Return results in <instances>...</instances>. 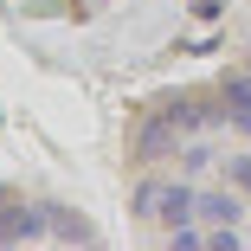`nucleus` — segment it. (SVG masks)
Returning <instances> with one entry per match:
<instances>
[{
  "mask_svg": "<svg viewBox=\"0 0 251 251\" xmlns=\"http://www.w3.org/2000/svg\"><path fill=\"white\" fill-rule=\"evenodd\" d=\"M206 251H238V226H206Z\"/></svg>",
  "mask_w": 251,
  "mask_h": 251,
  "instance_id": "obj_9",
  "label": "nucleus"
},
{
  "mask_svg": "<svg viewBox=\"0 0 251 251\" xmlns=\"http://www.w3.org/2000/svg\"><path fill=\"white\" fill-rule=\"evenodd\" d=\"M226 180H232V187H245V193H251V155H232V161H226Z\"/></svg>",
  "mask_w": 251,
  "mask_h": 251,
  "instance_id": "obj_10",
  "label": "nucleus"
},
{
  "mask_svg": "<svg viewBox=\"0 0 251 251\" xmlns=\"http://www.w3.org/2000/svg\"><path fill=\"white\" fill-rule=\"evenodd\" d=\"M45 226H52V238H77V245L97 238V226H90L84 213H71V206H45Z\"/></svg>",
  "mask_w": 251,
  "mask_h": 251,
  "instance_id": "obj_6",
  "label": "nucleus"
},
{
  "mask_svg": "<svg viewBox=\"0 0 251 251\" xmlns=\"http://www.w3.org/2000/svg\"><path fill=\"white\" fill-rule=\"evenodd\" d=\"M193 13H200V20H219V13H226V0H193Z\"/></svg>",
  "mask_w": 251,
  "mask_h": 251,
  "instance_id": "obj_11",
  "label": "nucleus"
},
{
  "mask_svg": "<svg viewBox=\"0 0 251 251\" xmlns=\"http://www.w3.org/2000/svg\"><path fill=\"white\" fill-rule=\"evenodd\" d=\"M155 110H168L187 135H200V129H213L219 116H226V97L213 90V97H200V90H168V97H155Z\"/></svg>",
  "mask_w": 251,
  "mask_h": 251,
  "instance_id": "obj_3",
  "label": "nucleus"
},
{
  "mask_svg": "<svg viewBox=\"0 0 251 251\" xmlns=\"http://www.w3.org/2000/svg\"><path fill=\"white\" fill-rule=\"evenodd\" d=\"M180 161H187V174H200V168H213L219 155H213V142H187V148H180Z\"/></svg>",
  "mask_w": 251,
  "mask_h": 251,
  "instance_id": "obj_7",
  "label": "nucleus"
},
{
  "mask_svg": "<svg viewBox=\"0 0 251 251\" xmlns=\"http://www.w3.org/2000/svg\"><path fill=\"white\" fill-rule=\"evenodd\" d=\"M219 97H226V123L238 135H251V65L245 71H226L219 77Z\"/></svg>",
  "mask_w": 251,
  "mask_h": 251,
  "instance_id": "obj_5",
  "label": "nucleus"
},
{
  "mask_svg": "<svg viewBox=\"0 0 251 251\" xmlns=\"http://www.w3.org/2000/svg\"><path fill=\"white\" fill-rule=\"evenodd\" d=\"M135 213L161 219V226H187L200 213V193H193V180H142L135 187Z\"/></svg>",
  "mask_w": 251,
  "mask_h": 251,
  "instance_id": "obj_1",
  "label": "nucleus"
},
{
  "mask_svg": "<svg viewBox=\"0 0 251 251\" xmlns=\"http://www.w3.org/2000/svg\"><path fill=\"white\" fill-rule=\"evenodd\" d=\"M180 123L168 116V110H148L142 123H135V135H129V161H142V168H155V161H168V155H180Z\"/></svg>",
  "mask_w": 251,
  "mask_h": 251,
  "instance_id": "obj_2",
  "label": "nucleus"
},
{
  "mask_svg": "<svg viewBox=\"0 0 251 251\" xmlns=\"http://www.w3.org/2000/svg\"><path fill=\"white\" fill-rule=\"evenodd\" d=\"M168 238H174L180 251H206V232H200V226H168Z\"/></svg>",
  "mask_w": 251,
  "mask_h": 251,
  "instance_id": "obj_8",
  "label": "nucleus"
},
{
  "mask_svg": "<svg viewBox=\"0 0 251 251\" xmlns=\"http://www.w3.org/2000/svg\"><path fill=\"white\" fill-rule=\"evenodd\" d=\"M251 206H245V187H206V193H200V219H206V226H238Z\"/></svg>",
  "mask_w": 251,
  "mask_h": 251,
  "instance_id": "obj_4",
  "label": "nucleus"
}]
</instances>
